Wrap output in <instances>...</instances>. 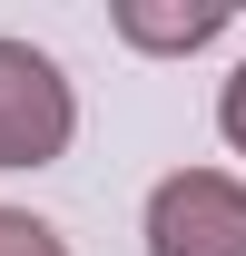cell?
<instances>
[{"instance_id":"obj_1","label":"cell","mask_w":246,"mask_h":256,"mask_svg":"<svg viewBox=\"0 0 246 256\" xmlns=\"http://www.w3.org/2000/svg\"><path fill=\"white\" fill-rule=\"evenodd\" d=\"M79 138V89L30 40H0V168H50Z\"/></svg>"},{"instance_id":"obj_2","label":"cell","mask_w":246,"mask_h":256,"mask_svg":"<svg viewBox=\"0 0 246 256\" xmlns=\"http://www.w3.org/2000/svg\"><path fill=\"white\" fill-rule=\"evenodd\" d=\"M148 256H246V178L178 168L148 188Z\"/></svg>"},{"instance_id":"obj_3","label":"cell","mask_w":246,"mask_h":256,"mask_svg":"<svg viewBox=\"0 0 246 256\" xmlns=\"http://www.w3.org/2000/svg\"><path fill=\"white\" fill-rule=\"evenodd\" d=\"M226 20L236 10H148V0H118V40L128 50H207V40H226Z\"/></svg>"},{"instance_id":"obj_4","label":"cell","mask_w":246,"mask_h":256,"mask_svg":"<svg viewBox=\"0 0 246 256\" xmlns=\"http://www.w3.org/2000/svg\"><path fill=\"white\" fill-rule=\"evenodd\" d=\"M0 256H69V236L30 207H0Z\"/></svg>"},{"instance_id":"obj_5","label":"cell","mask_w":246,"mask_h":256,"mask_svg":"<svg viewBox=\"0 0 246 256\" xmlns=\"http://www.w3.org/2000/svg\"><path fill=\"white\" fill-rule=\"evenodd\" d=\"M216 128H226V148L246 158V69L226 79V89H216Z\"/></svg>"}]
</instances>
